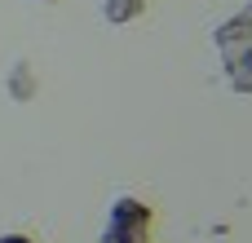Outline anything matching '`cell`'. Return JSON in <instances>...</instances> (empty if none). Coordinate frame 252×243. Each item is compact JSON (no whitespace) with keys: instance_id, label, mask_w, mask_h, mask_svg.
Instances as JSON below:
<instances>
[{"instance_id":"obj_4","label":"cell","mask_w":252,"mask_h":243,"mask_svg":"<svg viewBox=\"0 0 252 243\" xmlns=\"http://www.w3.org/2000/svg\"><path fill=\"white\" fill-rule=\"evenodd\" d=\"M0 243H35V239H27V235H0Z\"/></svg>"},{"instance_id":"obj_1","label":"cell","mask_w":252,"mask_h":243,"mask_svg":"<svg viewBox=\"0 0 252 243\" xmlns=\"http://www.w3.org/2000/svg\"><path fill=\"white\" fill-rule=\"evenodd\" d=\"M213 44L221 53V66H226L235 93H252V0L213 31Z\"/></svg>"},{"instance_id":"obj_3","label":"cell","mask_w":252,"mask_h":243,"mask_svg":"<svg viewBox=\"0 0 252 243\" xmlns=\"http://www.w3.org/2000/svg\"><path fill=\"white\" fill-rule=\"evenodd\" d=\"M142 9H146V0H102V18L111 27H124L133 18H142Z\"/></svg>"},{"instance_id":"obj_5","label":"cell","mask_w":252,"mask_h":243,"mask_svg":"<svg viewBox=\"0 0 252 243\" xmlns=\"http://www.w3.org/2000/svg\"><path fill=\"white\" fill-rule=\"evenodd\" d=\"M44 4H49V0H44Z\"/></svg>"},{"instance_id":"obj_2","label":"cell","mask_w":252,"mask_h":243,"mask_svg":"<svg viewBox=\"0 0 252 243\" xmlns=\"http://www.w3.org/2000/svg\"><path fill=\"white\" fill-rule=\"evenodd\" d=\"M151 226H155L151 204H142L137 195H120V199L106 208L102 243H151Z\"/></svg>"}]
</instances>
